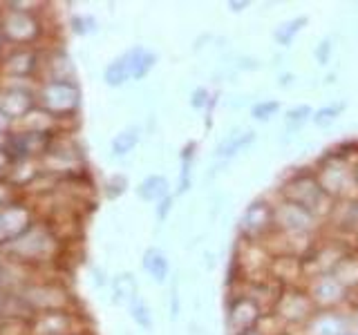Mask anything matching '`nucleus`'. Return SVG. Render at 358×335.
<instances>
[{"mask_svg": "<svg viewBox=\"0 0 358 335\" xmlns=\"http://www.w3.org/2000/svg\"><path fill=\"white\" fill-rule=\"evenodd\" d=\"M63 251V239L48 221H34L27 232L3 248V257L20 266H48L56 264Z\"/></svg>", "mask_w": 358, "mask_h": 335, "instance_id": "obj_1", "label": "nucleus"}, {"mask_svg": "<svg viewBox=\"0 0 358 335\" xmlns=\"http://www.w3.org/2000/svg\"><path fill=\"white\" fill-rule=\"evenodd\" d=\"M278 197L294 201V204L307 208L311 215H316L320 221H329L331 212L336 208V201L320 188L316 172L311 170H296L294 174H289L278 188Z\"/></svg>", "mask_w": 358, "mask_h": 335, "instance_id": "obj_2", "label": "nucleus"}, {"mask_svg": "<svg viewBox=\"0 0 358 335\" xmlns=\"http://www.w3.org/2000/svg\"><path fill=\"white\" fill-rule=\"evenodd\" d=\"M320 188L334 201H343L350 197H358V190L354 184V159L336 150H327V154L320 156V161L313 168Z\"/></svg>", "mask_w": 358, "mask_h": 335, "instance_id": "obj_3", "label": "nucleus"}, {"mask_svg": "<svg viewBox=\"0 0 358 335\" xmlns=\"http://www.w3.org/2000/svg\"><path fill=\"white\" fill-rule=\"evenodd\" d=\"M16 297L22 302V306L31 315L48 311H65L74 306L70 290L61 282H56V279H34V282H25L18 288Z\"/></svg>", "mask_w": 358, "mask_h": 335, "instance_id": "obj_4", "label": "nucleus"}, {"mask_svg": "<svg viewBox=\"0 0 358 335\" xmlns=\"http://www.w3.org/2000/svg\"><path fill=\"white\" fill-rule=\"evenodd\" d=\"M0 36L9 47H36L43 36V22L34 11L0 9Z\"/></svg>", "mask_w": 358, "mask_h": 335, "instance_id": "obj_5", "label": "nucleus"}, {"mask_svg": "<svg viewBox=\"0 0 358 335\" xmlns=\"http://www.w3.org/2000/svg\"><path fill=\"white\" fill-rule=\"evenodd\" d=\"M273 217H275V232L287 234V237H318L322 226L316 215H311L307 208H302L294 201L273 199Z\"/></svg>", "mask_w": 358, "mask_h": 335, "instance_id": "obj_6", "label": "nucleus"}, {"mask_svg": "<svg viewBox=\"0 0 358 335\" xmlns=\"http://www.w3.org/2000/svg\"><path fill=\"white\" fill-rule=\"evenodd\" d=\"M275 230V217H273V199L260 197L251 201L244 208L238 221V232L242 241H255L264 244V239Z\"/></svg>", "mask_w": 358, "mask_h": 335, "instance_id": "obj_7", "label": "nucleus"}, {"mask_svg": "<svg viewBox=\"0 0 358 335\" xmlns=\"http://www.w3.org/2000/svg\"><path fill=\"white\" fill-rule=\"evenodd\" d=\"M78 92L76 83H61V81H50V83H38L36 89V103L41 110L50 112L56 119H70L78 110Z\"/></svg>", "mask_w": 358, "mask_h": 335, "instance_id": "obj_8", "label": "nucleus"}, {"mask_svg": "<svg viewBox=\"0 0 358 335\" xmlns=\"http://www.w3.org/2000/svg\"><path fill=\"white\" fill-rule=\"evenodd\" d=\"M313 304L305 290V284L302 286H285L280 290V295L275 299V304L271 308L273 315L285 324L287 329L291 327H298L302 329V324H305L311 315H313Z\"/></svg>", "mask_w": 358, "mask_h": 335, "instance_id": "obj_9", "label": "nucleus"}, {"mask_svg": "<svg viewBox=\"0 0 358 335\" xmlns=\"http://www.w3.org/2000/svg\"><path fill=\"white\" fill-rule=\"evenodd\" d=\"M305 290L316 311L350 308V290H347L331 273L309 277L305 282Z\"/></svg>", "mask_w": 358, "mask_h": 335, "instance_id": "obj_10", "label": "nucleus"}, {"mask_svg": "<svg viewBox=\"0 0 358 335\" xmlns=\"http://www.w3.org/2000/svg\"><path fill=\"white\" fill-rule=\"evenodd\" d=\"M264 308L257 304V302L249 295H244L242 290L240 293H233L229 297L227 304V331L229 335H242L246 331L255 329L260 324Z\"/></svg>", "mask_w": 358, "mask_h": 335, "instance_id": "obj_11", "label": "nucleus"}, {"mask_svg": "<svg viewBox=\"0 0 358 335\" xmlns=\"http://www.w3.org/2000/svg\"><path fill=\"white\" fill-rule=\"evenodd\" d=\"M34 221H36L34 219V208L27 206L25 199H16L5 208H0V251L11 241H16L22 232H27Z\"/></svg>", "mask_w": 358, "mask_h": 335, "instance_id": "obj_12", "label": "nucleus"}, {"mask_svg": "<svg viewBox=\"0 0 358 335\" xmlns=\"http://www.w3.org/2000/svg\"><path fill=\"white\" fill-rule=\"evenodd\" d=\"M83 333L78 327V315L72 308L36 313L27 322V335H76Z\"/></svg>", "mask_w": 358, "mask_h": 335, "instance_id": "obj_13", "label": "nucleus"}, {"mask_svg": "<svg viewBox=\"0 0 358 335\" xmlns=\"http://www.w3.org/2000/svg\"><path fill=\"white\" fill-rule=\"evenodd\" d=\"M352 331L350 308L313 311V315L302 324L300 335H347Z\"/></svg>", "mask_w": 358, "mask_h": 335, "instance_id": "obj_14", "label": "nucleus"}, {"mask_svg": "<svg viewBox=\"0 0 358 335\" xmlns=\"http://www.w3.org/2000/svg\"><path fill=\"white\" fill-rule=\"evenodd\" d=\"M41 67V52L36 47H7L0 54V76L31 78Z\"/></svg>", "mask_w": 358, "mask_h": 335, "instance_id": "obj_15", "label": "nucleus"}, {"mask_svg": "<svg viewBox=\"0 0 358 335\" xmlns=\"http://www.w3.org/2000/svg\"><path fill=\"white\" fill-rule=\"evenodd\" d=\"M143 52L145 50L141 45H134V47H130L128 52L117 56V59L106 67V83L110 87H119L126 81H130V78H137L139 61H141Z\"/></svg>", "mask_w": 358, "mask_h": 335, "instance_id": "obj_16", "label": "nucleus"}, {"mask_svg": "<svg viewBox=\"0 0 358 335\" xmlns=\"http://www.w3.org/2000/svg\"><path fill=\"white\" fill-rule=\"evenodd\" d=\"M36 100V92L31 89H22V87H0V112L14 123L18 119H22Z\"/></svg>", "mask_w": 358, "mask_h": 335, "instance_id": "obj_17", "label": "nucleus"}, {"mask_svg": "<svg viewBox=\"0 0 358 335\" xmlns=\"http://www.w3.org/2000/svg\"><path fill=\"white\" fill-rule=\"evenodd\" d=\"M38 72L43 74L41 83L61 81V83H74V65L61 50L41 52V67Z\"/></svg>", "mask_w": 358, "mask_h": 335, "instance_id": "obj_18", "label": "nucleus"}, {"mask_svg": "<svg viewBox=\"0 0 358 335\" xmlns=\"http://www.w3.org/2000/svg\"><path fill=\"white\" fill-rule=\"evenodd\" d=\"M59 121L52 117L50 112L41 107H31L22 119L11 123V132H29V134H41V137H54L59 130Z\"/></svg>", "mask_w": 358, "mask_h": 335, "instance_id": "obj_19", "label": "nucleus"}, {"mask_svg": "<svg viewBox=\"0 0 358 335\" xmlns=\"http://www.w3.org/2000/svg\"><path fill=\"white\" fill-rule=\"evenodd\" d=\"M331 275L350 290V297L358 295V253L354 248L347 251L338 260V264L331 268Z\"/></svg>", "mask_w": 358, "mask_h": 335, "instance_id": "obj_20", "label": "nucleus"}, {"mask_svg": "<svg viewBox=\"0 0 358 335\" xmlns=\"http://www.w3.org/2000/svg\"><path fill=\"white\" fill-rule=\"evenodd\" d=\"M255 141V132L253 130H233L231 134H227L215 148V156L222 161L233 159L235 154H240L242 150H246L249 145Z\"/></svg>", "mask_w": 358, "mask_h": 335, "instance_id": "obj_21", "label": "nucleus"}, {"mask_svg": "<svg viewBox=\"0 0 358 335\" xmlns=\"http://www.w3.org/2000/svg\"><path fill=\"white\" fill-rule=\"evenodd\" d=\"M143 271L148 273L157 284H164L168 275H171V262H168V257L162 248H155V246H150L148 251L143 253Z\"/></svg>", "mask_w": 358, "mask_h": 335, "instance_id": "obj_22", "label": "nucleus"}, {"mask_svg": "<svg viewBox=\"0 0 358 335\" xmlns=\"http://www.w3.org/2000/svg\"><path fill=\"white\" fill-rule=\"evenodd\" d=\"M309 25V16L307 14H300L296 18H289L285 22H280V25L273 29V40L280 47H291L294 40L298 38V34Z\"/></svg>", "mask_w": 358, "mask_h": 335, "instance_id": "obj_23", "label": "nucleus"}, {"mask_svg": "<svg viewBox=\"0 0 358 335\" xmlns=\"http://www.w3.org/2000/svg\"><path fill=\"white\" fill-rule=\"evenodd\" d=\"M137 193L143 201H162L171 195V186H168V179L162 174H148L139 184Z\"/></svg>", "mask_w": 358, "mask_h": 335, "instance_id": "obj_24", "label": "nucleus"}, {"mask_svg": "<svg viewBox=\"0 0 358 335\" xmlns=\"http://www.w3.org/2000/svg\"><path fill=\"white\" fill-rule=\"evenodd\" d=\"M112 293H115L117 304H130V302L139 295V286L137 279L132 273H119L112 279Z\"/></svg>", "mask_w": 358, "mask_h": 335, "instance_id": "obj_25", "label": "nucleus"}, {"mask_svg": "<svg viewBox=\"0 0 358 335\" xmlns=\"http://www.w3.org/2000/svg\"><path fill=\"white\" fill-rule=\"evenodd\" d=\"M345 110H347V100H334V103H327L318 110H313L311 123L320 130H327L334 126L336 121H338V117H343Z\"/></svg>", "mask_w": 358, "mask_h": 335, "instance_id": "obj_26", "label": "nucleus"}, {"mask_svg": "<svg viewBox=\"0 0 358 335\" xmlns=\"http://www.w3.org/2000/svg\"><path fill=\"white\" fill-rule=\"evenodd\" d=\"M137 143H139V128H126L119 134H115L110 148H112V154L126 156L128 152H132L134 148H137Z\"/></svg>", "mask_w": 358, "mask_h": 335, "instance_id": "obj_27", "label": "nucleus"}, {"mask_svg": "<svg viewBox=\"0 0 358 335\" xmlns=\"http://www.w3.org/2000/svg\"><path fill=\"white\" fill-rule=\"evenodd\" d=\"M311 114H313V107L307 105V103H300V105L289 107L285 112V128H287V132L289 134L298 132L307 121H311Z\"/></svg>", "mask_w": 358, "mask_h": 335, "instance_id": "obj_28", "label": "nucleus"}, {"mask_svg": "<svg viewBox=\"0 0 358 335\" xmlns=\"http://www.w3.org/2000/svg\"><path fill=\"white\" fill-rule=\"evenodd\" d=\"M130 318L137 322V327L143 329V331H150L152 329V313H150V306H148V302H145L141 295L134 297L130 304Z\"/></svg>", "mask_w": 358, "mask_h": 335, "instance_id": "obj_29", "label": "nucleus"}, {"mask_svg": "<svg viewBox=\"0 0 358 335\" xmlns=\"http://www.w3.org/2000/svg\"><path fill=\"white\" fill-rule=\"evenodd\" d=\"M280 107H282V103H280L278 98H262V100H257V103H253V107H251V117H253L255 121L266 123V121H271V119L278 114Z\"/></svg>", "mask_w": 358, "mask_h": 335, "instance_id": "obj_30", "label": "nucleus"}, {"mask_svg": "<svg viewBox=\"0 0 358 335\" xmlns=\"http://www.w3.org/2000/svg\"><path fill=\"white\" fill-rule=\"evenodd\" d=\"M313 56H316V63L318 65H329L331 56H334V38L331 36H324L318 45L316 50H313Z\"/></svg>", "mask_w": 358, "mask_h": 335, "instance_id": "obj_31", "label": "nucleus"}, {"mask_svg": "<svg viewBox=\"0 0 358 335\" xmlns=\"http://www.w3.org/2000/svg\"><path fill=\"white\" fill-rule=\"evenodd\" d=\"M18 199V193H16V186L9 184L7 179H0V208H5L7 204Z\"/></svg>", "mask_w": 358, "mask_h": 335, "instance_id": "obj_32", "label": "nucleus"}, {"mask_svg": "<svg viewBox=\"0 0 358 335\" xmlns=\"http://www.w3.org/2000/svg\"><path fill=\"white\" fill-rule=\"evenodd\" d=\"M208 100H210V92L206 87H197L193 94H190V105L195 110H204L208 107Z\"/></svg>", "mask_w": 358, "mask_h": 335, "instance_id": "obj_33", "label": "nucleus"}, {"mask_svg": "<svg viewBox=\"0 0 358 335\" xmlns=\"http://www.w3.org/2000/svg\"><path fill=\"white\" fill-rule=\"evenodd\" d=\"M92 29H96V22L92 18H74V31L87 34V31H92Z\"/></svg>", "mask_w": 358, "mask_h": 335, "instance_id": "obj_34", "label": "nucleus"}, {"mask_svg": "<svg viewBox=\"0 0 358 335\" xmlns=\"http://www.w3.org/2000/svg\"><path fill=\"white\" fill-rule=\"evenodd\" d=\"M171 208H173V195H168L166 199L159 201V206H157V219L164 221L168 217V212H171Z\"/></svg>", "mask_w": 358, "mask_h": 335, "instance_id": "obj_35", "label": "nucleus"}, {"mask_svg": "<svg viewBox=\"0 0 358 335\" xmlns=\"http://www.w3.org/2000/svg\"><path fill=\"white\" fill-rule=\"evenodd\" d=\"M179 315V290H177V282L173 284V290H171V318L175 320Z\"/></svg>", "mask_w": 358, "mask_h": 335, "instance_id": "obj_36", "label": "nucleus"}, {"mask_svg": "<svg viewBox=\"0 0 358 335\" xmlns=\"http://www.w3.org/2000/svg\"><path fill=\"white\" fill-rule=\"evenodd\" d=\"M9 165H11V161H9V156L0 150V179L3 177H7V172H9Z\"/></svg>", "mask_w": 358, "mask_h": 335, "instance_id": "obj_37", "label": "nucleus"}, {"mask_svg": "<svg viewBox=\"0 0 358 335\" xmlns=\"http://www.w3.org/2000/svg\"><path fill=\"white\" fill-rule=\"evenodd\" d=\"M294 81H296V76L291 74V72H285V74H280V76H278V85H280V87H289Z\"/></svg>", "mask_w": 358, "mask_h": 335, "instance_id": "obj_38", "label": "nucleus"}, {"mask_svg": "<svg viewBox=\"0 0 358 335\" xmlns=\"http://www.w3.org/2000/svg\"><path fill=\"white\" fill-rule=\"evenodd\" d=\"M7 290H3V288H0V324H3L7 318H5V302H7Z\"/></svg>", "mask_w": 358, "mask_h": 335, "instance_id": "obj_39", "label": "nucleus"}, {"mask_svg": "<svg viewBox=\"0 0 358 335\" xmlns=\"http://www.w3.org/2000/svg\"><path fill=\"white\" fill-rule=\"evenodd\" d=\"M229 7H231V11H235V14H240V11H244L246 7H249V3H246V0H240V3H235V0H231Z\"/></svg>", "mask_w": 358, "mask_h": 335, "instance_id": "obj_40", "label": "nucleus"}, {"mask_svg": "<svg viewBox=\"0 0 358 335\" xmlns=\"http://www.w3.org/2000/svg\"><path fill=\"white\" fill-rule=\"evenodd\" d=\"M352 327H354V329L358 331V304H356V306L352 308Z\"/></svg>", "mask_w": 358, "mask_h": 335, "instance_id": "obj_41", "label": "nucleus"}, {"mask_svg": "<svg viewBox=\"0 0 358 335\" xmlns=\"http://www.w3.org/2000/svg\"><path fill=\"white\" fill-rule=\"evenodd\" d=\"M354 184H356V190H358V159L354 161Z\"/></svg>", "mask_w": 358, "mask_h": 335, "instance_id": "obj_42", "label": "nucleus"}, {"mask_svg": "<svg viewBox=\"0 0 358 335\" xmlns=\"http://www.w3.org/2000/svg\"><path fill=\"white\" fill-rule=\"evenodd\" d=\"M3 50H5V40H3V36H0V54H3Z\"/></svg>", "mask_w": 358, "mask_h": 335, "instance_id": "obj_43", "label": "nucleus"}, {"mask_svg": "<svg viewBox=\"0 0 358 335\" xmlns=\"http://www.w3.org/2000/svg\"><path fill=\"white\" fill-rule=\"evenodd\" d=\"M354 251L358 253V234H356V237H354Z\"/></svg>", "mask_w": 358, "mask_h": 335, "instance_id": "obj_44", "label": "nucleus"}, {"mask_svg": "<svg viewBox=\"0 0 358 335\" xmlns=\"http://www.w3.org/2000/svg\"><path fill=\"white\" fill-rule=\"evenodd\" d=\"M76 335H85V333H76Z\"/></svg>", "mask_w": 358, "mask_h": 335, "instance_id": "obj_45", "label": "nucleus"}]
</instances>
